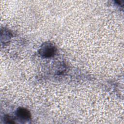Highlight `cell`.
Returning a JSON list of instances; mask_svg holds the SVG:
<instances>
[{"instance_id":"1","label":"cell","mask_w":124,"mask_h":124,"mask_svg":"<svg viewBox=\"0 0 124 124\" xmlns=\"http://www.w3.org/2000/svg\"><path fill=\"white\" fill-rule=\"evenodd\" d=\"M56 52V49L51 44L46 43L40 49V54L42 57L48 58L55 55Z\"/></svg>"},{"instance_id":"2","label":"cell","mask_w":124,"mask_h":124,"mask_svg":"<svg viewBox=\"0 0 124 124\" xmlns=\"http://www.w3.org/2000/svg\"><path fill=\"white\" fill-rule=\"evenodd\" d=\"M16 114L18 117L25 120H29L31 118V114L30 112L26 108H19L17 109Z\"/></svg>"},{"instance_id":"3","label":"cell","mask_w":124,"mask_h":124,"mask_svg":"<svg viewBox=\"0 0 124 124\" xmlns=\"http://www.w3.org/2000/svg\"><path fill=\"white\" fill-rule=\"evenodd\" d=\"M5 121H7V123H14L13 122L12 119H11L10 118V117L8 115H7L5 117Z\"/></svg>"}]
</instances>
